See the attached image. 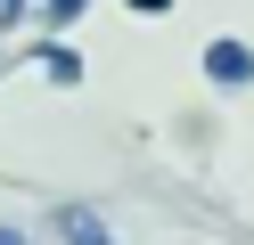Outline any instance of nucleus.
Masks as SVG:
<instances>
[{
  "mask_svg": "<svg viewBox=\"0 0 254 245\" xmlns=\"http://www.w3.org/2000/svg\"><path fill=\"white\" fill-rule=\"evenodd\" d=\"M50 16H58V25H66V16H82V0H50Z\"/></svg>",
  "mask_w": 254,
  "mask_h": 245,
  "instance_id": "7ed1b4c3",
  "label": "nucleus"
},
{
  "mask_svg": "<svg viewBox=\"0 0 254 245\" xmlns=\"http://www.w3.org/2000/svg\"><path fill=\"white\" fill-rule=\"evenodd\" d=\"M66 245H115V237L99 229V212H66Z\"/></svg>",
  "mask_w": 254,
  "mask_h": 245,
  "instance_id": "f03ea898",
  "label": "nucleus"
},
{
  "mask_svg": "<svg viewBox=\"0 0 254 245\" xmlns=\"http://www.w3.org/2000/svg\"><path fill=\"white\" fill-rule=\"evenodd\" d=\"M0 245H25V237H17V229H0Z\"/></svg>",
  "mask_w": 254,
  "mask_h": 245,
  "instance_id": "423d86ee",
  "label": "nucleus"
},
{
  "mask_svg": "<svg viewBox=\"0 0 254 245\" xmlns=\"http://www.w3.org/2000/svg\"><path fill=\"white\" fill-rule=\"evenodd\" d=\"M17 8H25V0H0V25H8V16H17Z\"/></svg>",
  "mask_w": 254,
  "mask_h": 245,
  "instance_id": "20e7f679",
  "label": "nucleus"
},
{
  "mask_svg": "<svg viewBox=\"0 0 254 245\" xmlns=\"http://www.w3.org/2000/svg\"><path fill=\"white\" fill-rule=\"evenodd\" d=\"M131 8H172V0H131Z\"/></svg>",
  "mask_w": 254,
  "mask_h": 245,
  "instance_id": "39448f33",
  "label": "nucleus"
},
{
  "mask_svg": "<svg viewBox=\"0 0 254 245\" xmlns=\"http://www.w3.org/2000/svg\"><path fill=\"white\" fill-rule=\"evenodd\" d=\"M205 74H213V82H254V57L238 41H213V49H205Z\"/></svg>",
  "mask_w": 254,
  "mask_h": 245,
  "instance_id": "f257e3e1",
  "label": "nucleus"
}]
</instances>
